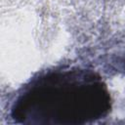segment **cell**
<instances>
[{
	"mask_svg": "<svg viewBox=\"0 0 125 125\" xmlns=\"http://www.w3.org/2000/svg\"><path fill=\"white\" fill-rule=\"evenodd\" d=\"M106 108V94L94 77L66 72L40 80L14 111L22 122L80 123L98 118Z\"/></svg>",
	"mask_w": 125,
	"mask_h": 125,
	"instance_id": "cell-1",
	"label": "cell"
}]
</instances>
